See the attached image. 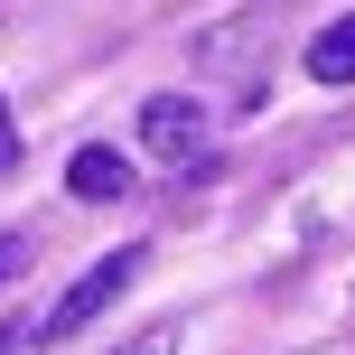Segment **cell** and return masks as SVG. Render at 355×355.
<instances>
[{
  "instance_id": "cell-1",
  "label": "cell",
  "mask_w": 355,
  "mask_h": 355,
  "mask_svg": "<svg viewBox=\"0 0 355 355\" xmlns=\"http://www.w3.org/2000/svg\"><path fill=\"white\" fill-rule=\"evenodd\" d=\"M131 281H141V243H122V252H103V262H94V271H85V281H75V290H66V300H56V309H47V318H37V337H47V346H66V337H75V327H94V318H103V309H112V300H122V290H131Z\"/></svg>"
},
{
  "instance_id": "cell-2",
  "label": "cell",
  "mask_w": 355,
  "mask_h": 355,
  "mask_svg": "<svg viewBox=\"0 0 355 355\" xmlns=\"http://www.w3.org/2000/svg\"><path fill=\"white\" fill-rule=\"evenodd\" d=\"M141 150L168 168H196V150H206V103L196 94H150L141 103Z\"/></svg>"
},
{
  "instance_id": "cell-3",
  "label": "cell",
  "mask_w": 355,
  "mask_h": 355,
  "mask_svg": "<svg viewBox=\"0 0 355 355\" xmlns=\"http://www.w3.org/2000/svg\"><path fill=\"white\" fill-rule=\"evenodd\" d=\"M66 187L85 196V206H112V196L131 187V159H122V150H75V159H66Z\"/></svg>"
},
{
  "instance_id": "cell-4",
  "label": "cell",
  "mask_w": 355,
  "mask_h": 355,
  "mask_svg": "<svg viewBox=\"0 0 355 355\" xmlns=\"http://www.w3.org/2000/svg\"><path fill=\"white\" fill-rule=\"evenodd\" d=\"M300 66H309V85H355V10H346V19H327V28L309 37Z\"/></svg>"
},
{
  "instance_id": "cell-5",
  "label": "cell",
  "mask_w": 355,
  "mask_h": 355,
  "mask_svg": "<svg viewBox=\"0 0 355 355\" xmlns=\"http://www.w3.org/2000/svg\"><path fill=\"white\" fill-rule=\"evenodd\" d=\"M122 355H178V327H150L141 346H122Z\"/></svg>"
},
{
  "instance_id": "cell-6",
  "label": "cell",
  "mask_w": 355,
  "mask_h": 355,
  "mask_svg": "<svg viewBox=\"0 0 355 355\" xmlns=\"http://www.w3.org/2000/svg\"><path fill=\"white\" fill-rule=\"evenodd\" d=\"M10 159H19V141H10V103H0V178H10Z\"/></svg>"
},
{
  "instance_id": "cell-7",
  "label": "cell",
  "mask_w": 355,
  "mask_h": 355,
  "mask_svg": "<svg viewBox=\"0 0 355 355\" xmlns=\"http://www.w3.org/2000/svg\"><path fill=\"white\" fill-rule=\"evenodd\" d=\"M19 262H28V243H0V281H10V271H19Z\"/></svg>"
},
{
  "instance_id": "cell-8",
  "label": "cell",
  "mask_w": 355,
  "mask_h": 355,
  "mask_svg": "<svg viewBox=\"0 0 355 355\" xmlns=\"http://www.w3.org/2000/svg\"><path fill=\"white\" fill-rule=\"evenodd\" d=\"M0 355H10V327H0Z\"/></svg>"
}]
</instances>
